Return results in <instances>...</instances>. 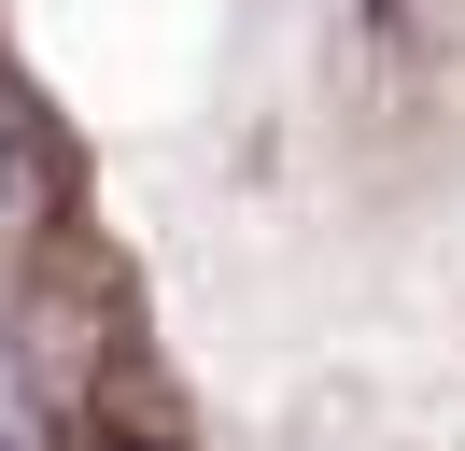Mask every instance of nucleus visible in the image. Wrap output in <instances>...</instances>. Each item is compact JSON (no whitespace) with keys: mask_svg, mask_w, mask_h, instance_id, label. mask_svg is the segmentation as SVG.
<instances>
[{"mask_svg":"<svg viewBox=\"0 0 465 451\" xmlns=\"http://www.w3.org/2000/svg\"><path fill=\"white\" fill-rule=\"evenodd\" d=\"M0 212H15V113H0Z\"/></svg>","mask_w":465,"mask_h":451,"instance_id":"obj_1","label":"nucleus"},{"mask_svg":"<svg viewBox=\"0 0 465 451\" xmlns=\"http://www.w3.org/2000/svg\"><path fill=\"white\" fill-rule=\"evenodd\" d=\"M0 451H15V366H0Z\"/></svg>","mask_w":465,"mask_h":451,"instance_id":"obj_2","label":"nucleus"}]
</instances>
